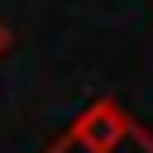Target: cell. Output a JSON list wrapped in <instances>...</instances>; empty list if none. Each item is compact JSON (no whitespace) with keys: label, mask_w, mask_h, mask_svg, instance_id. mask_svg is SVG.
<instances>
[{"label":"cell","mask_w":153,"mask_h":153,"mask_svg":"<svg viewBox=\"0 0 153 153\" xmlns=\"http://www.w3.org/2000/svg\"><path fill=\"white\" fill-rule=\"evenodd\" d=\"M5 53H10V24L0 19V57H5Z\"/></svg>","instance_id":"obj_2"},{"label":"cell","mask_w":153,"mask_h":153,"mask_svg":"<svg viewBox=\"0 0 153 153\" xmlns=\"http://www.w3.org/2000/svg\"><path fill=\"white\" fill-rule=\"evenodd\" d=\"M72 139H76L86 153H115V148L129 139V115H124L115 100H96V105L76 120Z\"/></svg>","instance_id":"obj_1"}]
</instances>
